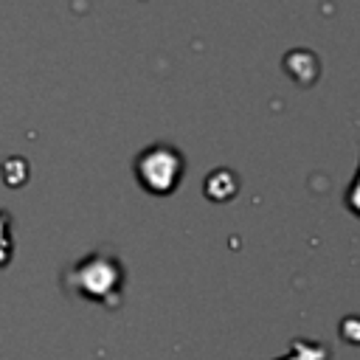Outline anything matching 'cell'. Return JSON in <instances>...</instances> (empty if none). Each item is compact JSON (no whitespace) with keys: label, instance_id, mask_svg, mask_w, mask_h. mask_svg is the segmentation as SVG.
Wrapping results in <instances>:
<instances>
[{"label":"cell","instance_id":"obj_1","mask_svg":"<svg viewBox=\"0 0 360 360\" xmlns=\"http://www.w3.org/2000/svg\"><path fill=\"white\" fill-rule=\"evenodd\" d=\"M135 174L149 194H172L183 174V155L166 143L149 146L138 155Z\"/></svg>","mask_w":360,"mask_h":360},{"label":"cell","instance_id":"obj_2","mask_svg":"<svg viewBox=\"0 0 360 360\" xmlns=\"http://www.w3.org/2000/svg\"><path fill=\"white\" fill-rule=\"evenodd\" d=\"M349 208H352L354 214H360V174H357V183H354V188L349 191Z\"/></svg>","mask_w":360,"mask_h":360}]
</instances>
